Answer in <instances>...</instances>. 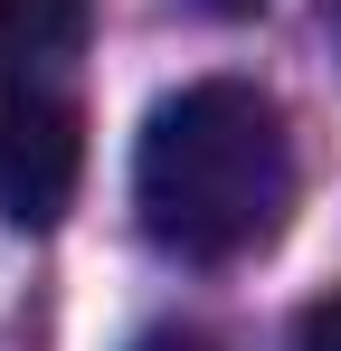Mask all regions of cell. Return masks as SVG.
Here are the masks:
<instances>
[{
    "instance_id": "3",
    "label": "cell",
    "mask_w": 341,
    "mask_h": 351,
    "mask_svg": "<svg viewBox=\"0 0 341 351\" xmlns=\"http://www.w3.org/2000/svg\"><path fill=\"white\" fill-rule=\"evenodd\" d=\"M86 29H95V0H0V76L48 86L86 48Z\"/></svg>"
},
{
    "instance_id": "6",
    "label": "cell",
    "mask_w": 341,
    "mask_h": 351,
    "mask_svg": "<svg viewBox=\"0 0 341 351\" xmlns=\"http://www.w3.org/2000/svg\"><path fill=\"white\" fill-rule=\"evenodd\" d=\"M199 10H218V19H256L266 0H199Z\"/></svg>"
},
{
    "instance_id": "1",
    "label": "cell",
    "mask_w": 341,
    "mask_h": 351,
    "mask_svg": "<svg viewBox=\"0 0 341 351\" xmlns=\"http://www.w3.org/2000/svg\"><path fill=\"white\" fill-rule=\"evenodd\" d=\"M133 209L152 247L190 266L256 256L294 209V133L284 105L247 76H199L142 114L133 143Z\"/></svg>"
},
{
    "instance_id": "2",
    "label": "cell",
    "mask_w": 341,
    "mask_h": 351,
    "mask_svg": "<svg viewBox=\"0 0 341 351\" xmlns=\"http://www.w3.org/2000/svg\"><path fill=\"white\" fill-rule=\"evenodd\" d=\"M76 180H86V114L57 86L0 76V219L57 228L76 209Z\"/></svg>"
},
{
    "instance_id": "5",
    "label": "cell",
    "mask_w": 341,
    "mask_h": 351,
    "mask_svg": "<svg viewBox=\"0 0 341 351\" xmlns=\"http://www.w3.org/2000/svg\"><path fill=\"white\" fill-rule=\"evenodd\" d=\"M133 351H218V342H209V332H190V323H152Z\"/></svg>"
},
{
    "instance_id": "4",
    "label": "cell",
    "mask_w": 341,
    "mask_h": 351,
    "mask_svg": "<svg viewBox=\"0 0 341 351\" xmlns=\"http://www.w3.org/2000/svg\"><path fill=\"white\" fill-rule=\"evenodd\" d=\"M294 351H341V294L303 304V323H294Z\"/></svg>"
}]
</instances>
